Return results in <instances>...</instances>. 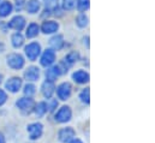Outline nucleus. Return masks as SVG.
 <instances>
[{
    "label": "nucleus",
    "mask_w": 155,
    "mask_h": 143,
    "mask_svg": "<svg viewBox=\"0 0 155 143\" xmlns=\"http://www.w3.org/2000/svg\"><path fill=\"white\" fill-rule=\"evenodd\" d=\"M7 64H8V66H11L12 69L19 70V69H22V68L24 66V59H23L22 55L13 53V54H10V55L7 57Z\"/></svg>",
    "instance_id": "1"
},
{
    "label": "nucleus",
    "mask_w": 155,
    "mask_h": 143,
    "mask_svg": "<svg viewBox=\"0 0 155 143\" xmlns=\"http://www.w3.org/2000/svg\"><path fill=\"white\" fill-rule=\"evenodd\" d=\"M71 115H72V112H71L70 107L63 106L58 111V113L55 114V120L59 121V123H66L71 119Z\"/></svg>",
    "instance_id": "2"
},
{
    "label": "nucleus",
    "mask_w": 155,
    "mask_h": 143,
    "mask_svg": "<svg viewBox=\"0 0 155 143\" xmlns=\"http://www.w3.org/2000/svg\"><path fill=\"white\" fill-rule=\"evenodd\" d=\"M40 51H41V47L36 42H33V43H30L25 47V54L30 60H35L39 57Z\"/></svg>",
    "instance_id": "3"
},
{
    "label": "nucleus",
    "mask_w": 155,
    "mask_h": 143,
    "mask_svg": "<svg viewBox=\"0 0 155 143\" xmlns=\"http://www.w3.org/2000/svg\"><path fill=\"white\" fill-rule=\"evenodd\" d=\"M17 107L22 109L23 112H31V109L34 108V100L30 98H22L17 101Z\"/></svg>",
    "instance_id": "4"
},
{
    "label": "nucleus",
    "mask_w": 155,
    "mask_h": 143,
    "mask_svg": "<svg viewBox=\"0 0 155 143\" xmlns=\"http://www.w3.org/2000/svg\"><path fill=\"white\" fill-rule=\"evenodd\" d=\"M42 124L35 123V124H30L28 126V132H29V137L30 140H38L42 135Z\"/></svg>",
    "instance_id": "5"
},
{
    "label": "nucleus",
    "mask_w": 155,
    "mask_h": 143,
    "mask_svg": "<svg viewBox=\"0 0 155 143\" xmlns=\"http://www.w3.org/2000/svg\"><path fill=\"white\" fill-rule=\"evenodd\" d=\"M22 87V79L18 77H12L6 82V89L12 91V93H17Z\"/></svg>",
    "instance_id": "6"
},
{
    "label": "nucleus",
    "mask_w": 155,
    "mask_h": 143,
    "mask_svg": "<svg viewBox=\"0 0 155 143\" xmlns=\"http://www.w3.org/2000/svg\"><path fill=\"white\" fill-rule=\"evenodd\" d=\"M71 95V84L70 83H63L58 87V96L61 100H68Z\"/></svg>",
    "instance_id": "7"
},
{
    "label": "nucleus",
    "mask_w": 155,
    "mask_h": 143,
    "mask_svg": "<svg viewBox=\"0 0 155 143\" xmlns=\"http://www.w3.org/2000/svg\"><path fill=\"white\" fill-rule=\"evenodd\" d=\"M75 137V130L72 128H65L59 131V140L61 142H70Z\"/></svg>",
    "instance_id": "8"
},
{
    "label": "nucleus",
    "mask_w": 155,
    "mask_h": 143,
    "mask_svg": "<svg viewBox=\"0 0 155 143\" xmlns=\"http://www.w3.org/2000/svg\"><path fill=\"white\" fill-rule=\"evenodd\" d=\"M54 60H55V54H54V52H53L52 49H47V51L42 54V57H41V65H43V66H49L51 64L54 63Z\"/></svg>",
    "instance_id": "9"
},
{
    "label": "nucleus",
    "mask_w": 155,
    "mask_h": 143,
    "mask_svg": "<svg viewBox=\"0 0 155 143\" xmlns=\"http://www.w3.org/2000/svg\"><path fill=\"white\" fill-rule=\"evenodd\" d=\"M25 25V19L22 17V16H16L15 18L11 19V22L8 23V27L15 29V30H22Z\"/></svg>",
    "instance_id": "10"
},
{
    "label": "nucleus",
    "mask_w": 155,
    "mask_h": 143,
    "mask_svg": "<svg viewBox=\"0 0 155 143\" xmlns=\"http://www.w3.org/2000/svg\"><path fill=\"white\" fill-rule=\"evenodd\" d=\"M58 28H59L58 23H55V22H53V21L45 22V23L42 24V27H41V29H42V32H43L45 34H52V33H55V32L58 30Z\"/></svg>",
    "instance_id": "11"
},
{
    "label": "nucleus",
    "mask_w": 155,
    "mask_h": 143,
    "mask_svg": "<svg viewBox=\"0 0 155 143\" xmlns=\"http://www.w3.org/2000/svg\"><path fill=\"white\" fill-rule=\"evenodd\" d=\"M54 89H55V87H54L53 82L46 81V82L42 84V94H43V96L47 98V99L52 98V95H53V93H54Z\"/></svg>",
    "instance_id": "12"
},
{
    "label": "nucleus",
    "mask_w": 155,
    "mask_h": 143,
    "mask_svg": "<svg viewBox=\"0 0 155 143\" xmlns=\"http://www.w3.org/2000/svg\"><path fill=\"white\" fill-rule=\"evenodd\" d=\"M39 76H40L39 69L35 68V66L29 68V69L25 71V73H24V77H25L27 81H38V79H39Z\"/></svg>",
    "instance_id": "13"
},
{
    "label": "nucleus",
    "mask_w": 155,
    "mask_h": 143,
    "mask_svg": "<svg viewBox=\"0 0 155 143\" xmlns=\"http://www.w3.org/2000/svg\"><path fill=\"white\" fill-rule=\"evenodd\" d=\"M49 46H51L53 49H55V51L61 49V48H63V46H64L63 36L57 35V36H54V37H52V38H51V41H49Z\"/></svg>",
    "instance_id": "14"
},
{
    "label": "nucleus",
    "mask_w": 155,
    "mask_h": 143,
    "mask_svg": "<svg viewBox=\"0 0 155 143\" xmlns=\"http://www.w3.org/2000/svg\"><path fill=\"white\" fill-rule=\"evenodd\" d=\"M74 79H75V82H77L79 84H83V83H87L88 81H89V75L85 71H77L74 73Z\"/></svg>",
    "instance_id": "15"
},
{
    "label": "nucleus",
    "mask_w": 155,
    "mask_h": 143,
    "mask_svg": "<svg viewBox=\"0 0 155 143\" xmlns=\"http://www.w3.org/2000/svg\"><path fill=\"white\" fill-rule=\"evenodd\" d=\"M11 11H12V5H11V2L4 1V2L0 5V16H1V17L8 16V15L11 13Z\"/></svg>",
    "instance_id": "16"
},
{
    "label": "nucleus",
    "mask_w": 155,
    "mask_h": 143,
    "mask_svg": "<svg viewBox=\"0 0 155 143\" xmlns=\"http://www.w3.org/2000/svg\"><path fill=\"white\" fill-rule=\"evenodd\" d=\"M40 8V4L38 0H29L28 4H27V10L30 12V13H35L38 12Z\"/></svg>",
    "instance_id": "17"
},
{
    "label": "nucleus",
    "mask_w": 155,
    "mask_h": 143,
    "mask_svg": "<svg viewBox=\"0 0 155 143\" xmlns=\"http://www.w3.org/2000/svg\"><path fill=\"white\" fill-rule=\"evenodd\" d=\"M23 42H24V38H23V36L21 35L19 33H17V34H15V35L12 36V45H13V47L18 48V47H21L23 45Z\"/></svg>",
    "instance_id": "18"
},
{
    "label": "nucleus",
    "mask_w": 155,
    "mask_h": 143,
    "mask_svg": "<svg viewBox=\"0 0 155 143\" xmlns=\"http://www.w3.org/2000/svg\"><path fill=\"white\" fill-rule=\"evenodd\" d=\"M38 34H39V25L35 24V23L30 24L29 28H28V30H27V36L28 37H35Z\"/></svg>",
    "instance_id": "19"
},
{
    "label": "nucleus",
    "mask_w": 155,
    "mask_h": 143,
    "mask_svg": "<svg viewBox=\"0 0 155 143\" xmlns=\"http://www.w3.org/2000/svg\"><path fill=\"white\" fill-rule=\"evenodd\" d=\"M46 112H47V105H46V102H39L35 106V113H36L38 117H42Z\"/></svg>",
    "instance_id": "20"
},
{
    "label": "nucleus",
    "mask_w": 155,
    "mask_h": 143,
    "mask_svg": "<svg viewBox=\"0 0 155 143\" xmlns=\"http://www.w3.org/2000/svg\"><path fill=\"white\" fill-rule=\"evenodd\" d=\"M78 58H79V55H78L77 52H71L70 54H68V57H66V60H64L69 66L71 65V64H74L75 62H77Z\"/></svg>",
    "instance_id": "21"
},
{
    "label": "nucleus",
    "mask_w": 155,
    "mask_h": 143,
    "mask_svg": "<svg viewBox=\"0 0 155 143\" xmlns=\"http://www.w3.org/2000/svg\"><path fill=\"white\" fill-rule=\"evenodd\" d=\"M46 10L48 12L58 10V0H46Z\"/></svg>",
    "instance_id": "22"
},
{
    "label": "nucleus",
    "mask_w": 155,
    "mask_h": 143,
    "mask_svg": "<svg viewBox=\"0 0 155 143\" xmlns=\"http://www.w3.org/2000/svg\"><path fill=\"white\" fill-rule=\"evenodd\" d=\"M89 94H90V90H89V88H87V89H84V90L81 93V95H79V99H81L83 102H85V104H89V102H90V98H89Z\"/></svg>",
    "instance_id": "23"
},
{
    "label": "nucleus",
    "mask_w": 155,
    "mask_h": 143,
    "mask_svg": "<svg viewBox=\"0 0 155 143\" xmlns=\"http://www.w3.org/2000/svg\"><path fill=\"white\" fill-rule=\"evenodd\" d=\"M77 7L79 11H85L89 8V0H77Z\"/></svg>",
    "instance_id": "24"
},
{
    "label": "nucleus",
    "mask_w": 155,
    "mask_h": 143,
    "mask_svg": "<svg viewBox=\"0 0 155 143\" xmlns=\"http://www.w3.org/2000/svg\"><path fill=\"white\" fill-rule=\"evenodd\" d=\"M76 22H77L78 27L83 28V27H85L88 24V18L85 17V15H79L77 17V19H76Z\"/></svg>",
    "instance_id": "25"
},
{
    "label": "nucleus",
    "mask_w": 155,
    "mask_h": 143,
    "mask_svg": "<svg viewBox=\"0 0 155 143\" xmlns=\"http://www.w3.org/2000/svg\"><path fill=\"white\" fill-rule=\"evenodd\" d=\"M76 6V0H63V7L65 10H72Z\"/></svg>",
    "instance_id": "26"
},
{
    "label": "nucleus",
    "mask_w": 155,
    "mask_h": 143,
    "mask_svg": "<svg viewBox=\"0 0 155 143\" xmlns=\"http://www.w3.org/2000/svg\"><path fill=\"white\" fill-rule=\"evenodd\" d=\"M24 94L28 95V96H31L35 94V87L33 84H27L25 88H24Z\"/></svg>",
    "instance_id": "27"
},
{
    "label": "nucleus",
    "mask_w": 155,
    "mask_h": 143,
    "mask_svg": "<svg viewBox=\"0 0 155 143\" xmlns=\"http://www.w3.org/2000/svg\"><path fill=\"white\" fill-rule=\"evenodd\" d=\"M6 99H7V96H6L5 91L0 89V106H1V105H4V104L6 102Z\"/></svg>",
    "instance_id": "28"
},
{
    "label": "nucleus",
    "mask_w": 155,
    "mask_h": 143,
    "mask_svg": "<svg viewBox=\"0 0 155 143\" xmlns=\"http://www.w3.org/2000/svg\"><path fill=\"white\" fill-rule=\"evenodd\" d=\"M17 2H16V5H17V10H21L22 8V6H23V1L24 0H16Z\"/></svg>",
    "instance_id": "29"
},
{
    "label": "nucleus",
    "mask_w": 155,
    "mask_h": 143,
    "mask_svg": "<svg viewBox=\"0 0 155 143\" xmlns=\"http://www.w3.org/2000/svg\"><path fill=\"white\" fill-rule=\"evenodd\" d=\"M70 143H83L81 140H78V138H74V140H71Z\"/></svg>",
    "instance_id": "30"
},
{
    "label": "nucleus",
    "mask_w": 155,
    "mask_h": 143,
    "mask_svg": "<svg viewBox=\"0 0 155 143\" xmlns=\"http://www.w3.org/2000/svg\"><path fill=\"white\" fill-rule=\"evenodd\" d=\"M0 143H5V137L0 134Z\"/></svg>",
    "instance_id": "31"
},
{
    "label": "nucleus",
    "mask_w": 155,
    "mask_h": 143,
    "mask_svg": "<svg viewBox=\"0 0 155 143\" xmlns=\"http://www.w3.org/2000/svg\"><path fill=\"white\" fill-rule=\"evenodd\" d=\"M1 78H2V76H1V75H0V82H1Z\"/></svg>",
    "instance_id": "32"
},
{
    "label": "nucleus",
    "mask_w": 155,
    "mask_h": 143,
    "mask_svg": "<svg viewBox=\"0 0 155 143\" xmlns=\"http://www.w3.org/2000/svg\"><path fill=\"white\" fill-rule=\"evenodd\" d=\"M0 48H2V45H0Z\"/></svg>",
    "instance_id": "33"
}]
</instances>
